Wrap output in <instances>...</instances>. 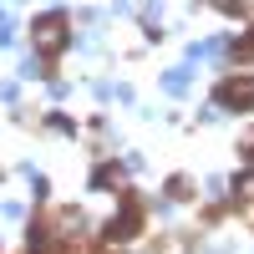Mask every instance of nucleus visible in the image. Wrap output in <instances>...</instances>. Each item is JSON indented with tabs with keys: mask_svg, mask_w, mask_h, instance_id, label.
<instances>
[{
	"mask_svg": "<svg viewBox=\"0 0 254 254\" xmlns=\"http://www.w3.org/2000/svg\"><path fill=\"white\" fill-rule=\"evenodd\" d=\"M61 41H66V15H41L36 20V46L46 51V56H56Z\"/></svg>",
	"mask_w": 254,
	"mask_h": 254,
	"instance_id": "f257e3e1",
	"label": "nucleus"
},
{
	"mask_svg": "<svg viewBox=\"0 0 254 254\" xmlns=\"http://www.w3.org/2000/svg\"><path fill=\"white\" fill-rule=\"evenodd\" d=\"M219 102L224 107H254V81L249 76H229L219 87Z\"/></svg>",
	"mask_w": 254,
	"mask_h": 254,
	"instance_id": "f03ea898",
	"label": "nucleus"
},
{
	"mask_svg": "<svg viewBox=\"0 0 254 254\" xmlns=\"http://www.w3.org/2000/svg\"><path fill=\"white\" fill-rule=\"evenodd\" d=\"M137 229H142V208L137 203H122V214L107 224V239H132Z\"/></svg>",
	"mask_w": 254,
	"mask_h": 254,
	"instance_id": "7ed1b4c3",
	"label": "nucleus"
}]
</instances>
